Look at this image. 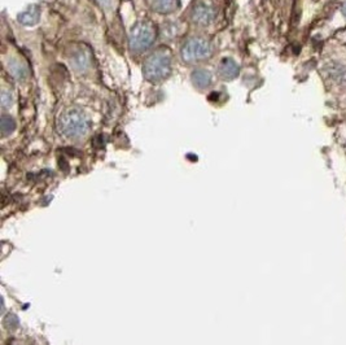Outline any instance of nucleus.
<instances>
[{"mask_svg": "<svg viewBox=\"0 0 346 345\" xmlns=\"http://www.w3.org/2000/svg\"><path fill=\"white\" fill-rule=\"evenodd\" d=\"M97 3L101 5V8H104V9H108V8L112 7V3H113V0H96Z\"/></svg>", "mask_w": 346, "mask_h": 345, "instance_id": "obj_14", "label": "nucleus"}, {"mask_svg": "<svg viewBox=\"0 0 346 345\" xmlns=\"http://www.w3.org/2000/svg\"><path fill=\"white\" fill-rule=\"evenodd\" d=\"M13 103H15V97H13L12 91L4 89L3 92H1V107L4 109H8V108H11L13 105Z\"/></svg>", "mask_w": 346, "mask_h": 345, "instance_id": "obj_13", "label": "nucleus"}, {"mask_svg": "<svg viewBox=\"0 0 346 345\" xmlns=\"http://www.w3.org/2000/svg\"><path fill=\"white\" fill-rule=\"evenodd\" d=\"M7 68L9 74H11L13 78L17 79V81H23V79L27 78V74H29L27 68H26L21 61H19V60L11 59L7 63Z\"/></svg>", "mask_w": 346, "mask_h": 345, "instance_id": "obj_9", "label": "nucleus"}, {"mask_svg": "<svg viewBox=\"0 0 346 345\" xmlns=\"http://www.w3.org/2000/svg\"><path fill=\"white\" fill-rule=\"evenodd\" d=\"M192 21L197 25H203V26H207L209 25L214 19V11L213 8L209 7L208 4L205 3H200L197 4L193 11H192L191 15Z\"/></svg>", "mask_w": 346, "mask_h": 345, "instance_id": "obj_6", "label": "nucleus"}, {"mask_svg": "<svg viewBox=\"0 0 346 345\" xmlns=\"http://www.w3.org/2000/svg\"><path fill=\"white\" fill-rule=\"evenodd\" d=\"M144 78L151 83L165 81L171 73V55L169 49L161 48L152 53L144 63Z\"/></svg>", "mask_w": 346, "mask_h": 345, "instance_id": "obj_2", "label": "nucleus"}, {"mask_svg": "<svg viewBox=\"0 0 346 345\" xmlns=\"http://www.w3.org/2000/svg\"><path fill=\"white\" fill-rule=\"evenodd\" d=\"M341 9H343V15L346 17V1L343 4V8H341Z\"/></svg>", "mask_w": 346, "mask_h": 345, "instance_id": "obj_15", "label": "nucleus"}, {"mask_svg": "<svg viewBox=\"0 0 346 345\" xmlns=\"http://www.w3.org/2000/svg\"><path fill=\"white\" fill-rule=\"evenodd\" d=\"M69 60L71 67L77 71H86L91 65V55L82 47L74 48L69 55Z\"/></svg>", "mask_w": 346, "mask_h": 345, "instance_id": "obj_5", "label": "nucleus"}, {"mask_svg": "<svg viewBox=\"0 0 346 345\" xmlns=\"http://www.w3.org/2000/svg\"><path fill=\"white\" fill-rule=\"evenodd\" d=\"M211 53V47L209 42L203 38H192L182 47L181 55L183 61L188 64L199 63L201 60L208 59Z\"/></svg>", "mask_w": 346, "mask_h": 345, "instance_id": "obj_4", "label": "nucleus"}, {"mask_svg": "<svg viewBox=\"0 0 346 345\" xmlns=\"http://www.w3.org/2000/svg\"><path fill=\"white\" fill-rule=\"evenodd\" d=\"M91 129V122L85 112L78 108H70L61 113L57 119V130L69 139H79L85 137Z\"/></svg>", "mask_w": 346, "mask_h": 345, "instance_id": "obj_1", "label": "nucleus"}, {"mask_svg": "<svg viewBox=\"0 0 346 345\" xmlns=\"http://www.w3.org/2000/svg\"><path fill=\"white\" fill-rule=\"evenodd\" d=\"M156 27L149 21H139L131 29L129 37L130 49L133 52L141 53L147 51L155 43Z\"/></svg>", "mask_w": 346, "mask_h": 345, "instance_id": "obj_3", "label": "nucleus"}, {"mask_svg": "<svg viewBox=\"0 0 346 345\" xmlns=\"http://www.w3.org/2000/svg\"><path fill=\"white\" fill-rule=\"evenodd\" d=\"M153 11L159 13H171L178 8V0H148Z\"/></svg>", "mask_w": 346, "mask_h": 345, "instance_id": "obj_10", "label": "nucleus"}, {"mask_svg": "<svg viewBox=\"0 0 346 345\" xmlns=\"http://www.w3.org/2000/svg\"><path fill=\"white\" fill-rule=\"evenodd\" d=\"M39 17H41V11L39 8L33 5V7L27 8L26 11H23V13L19 15V21L25 26H33L35 23L39 21Z\"/></svg>", "mask_w": 346, "mask_h": 345, "instance_id": "obj_11", "label": "nucleus"}, {"mask_svg": "<svg viewBox=\"0 0 346 345\" xmlns=\"http://www.w3.org/2000/svg\"><path fill=\"white\" fill-rule=\"evenodd\" d=\"M218 74L221 75V78L226 79V81H231V79L236 78L239 74V65L231 57H226L218 65Z\"/></svg>", "mask_w": 346, "mask_h": 345, "instance_id": "obj_7", "label": "nucleus"}, {"mask_svg": "<svg viewBox=\"0 0 346 345\" xmlns=\"http://www.w3.org/2000/svg\"><path fill=\"white\" fill-rule=\"evenodd\" d=\"M0 130L4 137H7L9 134H12L16 130V122L15 119L12 118L11 115H3L0 118Z\"/></svg>", "mask_w": 346, "mask_h": 345, "instance_id": "obj_12", "label": "nucleus"}, {"mask_svg": "<svg viewBox=\"0 0 346 345\" xmlns=\"http://www.w3.org/2000/svg\"><path fill=\"white\" fill-rule=\"evenodd\" d=\"M191 81L196 89L205 90L211 85L213 75H211V73H210L209 70H207V69H197V70L192 73Z\"/></svg>", "mask_w": 346, "mask_h": 345, "instance_id": "obj_8", "label": "nucleus"}]
</instances>
